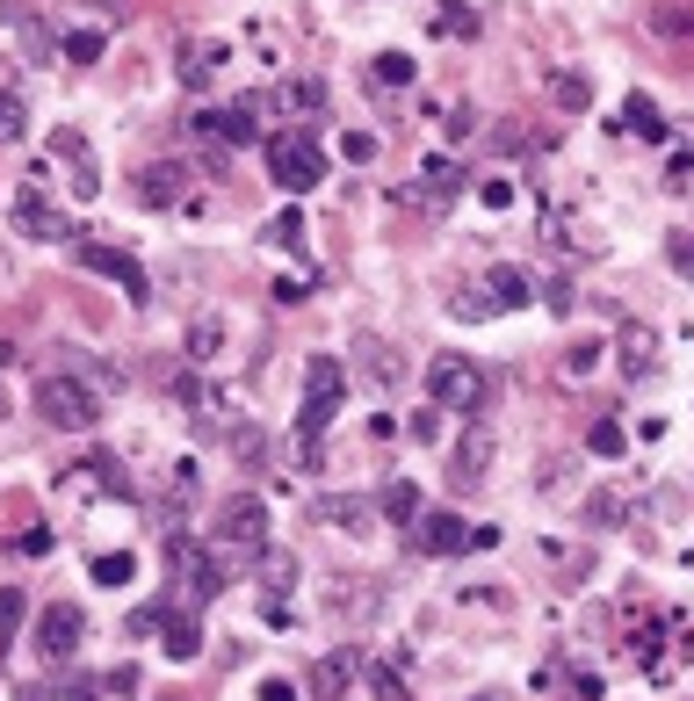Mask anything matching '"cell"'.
<instances>
[{"instance_id":"cell-35","label":"cell","mask_w":694,"mask_h":701,"mask_svg":"<svg viewBox=\"0 0 694 701\" xmlns=\"http://www.w3.org/2000/svg\"><path fill=\"white\" fill-rule=\"evenodd\" d=\"M210 72H217V52H189V66H181V80H189V88H210Z\"/></svg>"},{"instance_id":"cell-7","label":"cell","mask_w":694,"mask_h":701,"mask_svg":"<svg viewBox=\"0 0 694 701\" xmlns=\"http://www.w3.org/2000/svg\"><path fill=\"white\" fill-rule=\"evenodd\" d=\"M72 253H80V268H94V275H109V282H116V290H123L131 304H145V297H153V275H145V268L131 261L123 246H109V239H80Z\"/></svg>"},{"instance_id":"cell-37","label":"cell","mask_w":694,"mask_h":701,"mask_svg":"<svg viewBox=\"0 0 694 701\" xmlns=\"http://www.w3.org/2000/svg\"><path fill=\"white\" fill-rule=\"evenodd\" d=\"M268 239H276V246H296V239H304V217H296V211H282L276 225H268Z\"/></svg>"},{"instance_id":"cell-18","label":"cell","mask_w":694,"mask_h":701,"mask_svg":"<svg viewBox=\"0 0 694 701\" xmlns=\"http://www.w3.org/2000/svg\"><path fill=\"white\" fill-rule=\"evenodd\" d=\"M623 131H637L643 145H665V116H659V102H651V94H629V102H623Z\"/></svg>"},{"instance_id":"cell-16","label":"cell","mask_w":694,"mask_h":701,"mask_svg":"<svg viewBox=\"0 0 694 701\" xmlns=\"http://www.w3.org/2000/svg\"><path fill=\"white\" fill-rule=\"evenodd\" d=\"M52 152H58V159H72V195H102V174H94V152H87L80 131H66Z\"/></svg>"},{"instance_id":"cell-2","label":"cell","mask_w":694,"mask_h":701,"mask_svg":"<svg viewBox=\"0 0 694 701\" xmlns=\"http://www.w3.org/2000/svg\"><path fill=\"white\" fill-rule=\"evenodd\" d=\"M427 398L441 412H485V369L470 354H434L427 362Z\"/></svg>"},{"instance_id":"cell-21","label":"cell","mask_w":694,"mask_h":701,"mask_svg":"<svg viewBox=\"0 0 694 701\" xmlns=\"http://www.w3.org/2000/svg\"><path fill=\"white\" fill-rule=\"evenodd\" d=\"M419 181H427V203H449L456 189H463V167H456V159H427V167H419Z\"/></svg>"},{"instance_id":"cell-3","label":"cell","mask_w":694,"mask_h":701,"mask_svg":"<svg viewBox=\"0 0 694 701\" xmlns=\"http://www.w3.org/2000/svg\"><path fill=\"white\" fill-rule=\"evenodd\" d=\"M36 412L52 427H72V434H87V427L102 420V405H94V391L80 384V376H66V369H52V376H36Z\"/></svg>"},{"instance_id":"cell-19","label":"cell","mask_w":694,"mask_h":701,"mask_svg":"<svg viewBox=\"0 0 694 701\" xmlns=\"http://www.w3.org/2000/svg\"><path fill=\"white\" fill-rule=\"evenodd\" d=\"M485 297H492V312H520V304H528V275H520V268H492Z\"/></svg>"},{"instance_id":"cell-5","label":"cell","mask_w":694,"mask_h":701,"mask_svg":"<svg viewBox=\"0 0 694 701\" xmlns=\"http://www.w3.org/2000/svg\"><path fill=\"white\" fill-rule=\"evenodd\" d=\"M167 564H174V586H189L195 608L225 593V557H210L195 535H174V543H167Z\"/></svg>"},{"instance_id":"cell-43","label":"cell","mask_w":694,"mask_h":701,"mask_svg":"<svg viewBox=\"0 0 694 701\" xmlns=\"http://www.w3.org/2000/svg\"><path fill=\"white\" fill-rule=\"evenodd\" d=\"M8 362H15V348H8V340H0V369H8Z\"/></svg>"},{"instance_id":"cell-10","label":"cell","mask_w":694,"mask_h":701,"mask_svg":"<svg viewBox=\"0 0 694 701\" xmlns=\"http://www.w3.org/2000/svg\"><path fill=\"white\" fill-rule=\"evenodd\" d=\"M260 102H232V109H203V116H195V138H217V145H232V152H239V145H254L260 138Z\"/></svg>"},{"instance_id":"cell-4","label":"cell","mask_w":694,"mask_h":701,"mask_svg":"<svg viewBox=\"0 0 694 701\" xmlns=\"http://www.w3.org/2000/svg\"><path fill=\"white\" fill-rule=\"evenodd\" d=\"M268 181H276V189H290V195L318 189V181H326V152H318L304 131H296V138L282 131V138H268Z\"/></svg>"},{"instance_id":"cell-33","label":"cell","mask_w":694,"mask_h":701,"mask_svg":"<svg viewBox=\"0 0 694 701\" xmlns=\"http://www.w3.org/2000/svg\"><path fill=\"white\" fill-rule=\"evenodd\" d=\"M217 340H225V333H217V318H195V326H189V362H210Z\"/></svg>"},{"instance_id":"cell-24","label":"cell","mask_w":694,"mask_h":701,"mask_svg":"<svg viewBox=\"0 0 694 701\" xmlns=\"http://www.w3.org/2000/svg\"><path fill=\"white\" fill-rule=\"evenodd\" d=\"M377 507H383V513H391V521H405V528H413V521H419V513H427V507H419V491H413V485H405V477H399V485H383V499H377Z\"/></svg>"},{"instance_id":"cell-15","label":"cell","mask_w":694,"mask_h":701,"mask_svg":"<svg viewBox=\"0 0 694 701\" xmlns=\"http://www.w3.org/2000/svg\"><path fill=\"white\" fill-rule=\"evenodd\" d=\"M312 521H326V528H369V499H347V491H318L312 499Z\"/></svg>"},{"instance_id":"cell-13","label":"cell","mask_w":694,"mask_h":701,"mask_svg":"<svg viewBox=\"0 0 694 701\" xmlns=\"http://www.w3.org/2000/svg\"><path fill=\"white\" fill-rule=\"evenodd\" d=\"M485 471H492V434L485 427H470L463 441H456V485H485Z\"/></svg>"},{"instance_id":"cell-42","label":"cell","mask_w":694,"mask_h":701,"mask_svg":"<svg viewBox=\"0 0 694 701\" xmlns=\"http://www.w3.org/2000/svg\"><path fill=\"white\" fill-rule=\"evenodd\" d=\"M260 701H296V687L290 680H268V687H260Z\"/></svg>"},{"instance_id":"cell-29","label":"cell","mask_w":694,"mask_h":701,"mask_svg":"<svg viewBox=\"0 0 694 701\" xmlns=\"http://www.w3.org/2000/svg\"><path fill=\"white\" fill-rule=\"evenodd\" d=\"M22 131H30V109H22V94H0V145H15Z\"/></svg>"},{"instance_id":"cell-44","label":"cell","mask_w":694,"mask_h":701,"mask_svg":"<svg viewBox=\"0 0 694 701\" xmlns=\"http://www.w3.org/2000/svg\"><path fill=\"white\" fill-rule=\"evenodd\" d=\"M478 701H492V694H478Z\"/></svg>"},{"instance_id":"cell-36","label":"cell","mask_w":694,"mask_h":701,"mask_svg":"<svg viewBox=\"0 0 694 701\" xmlns=\"http://www.w3.org/2000/svg\"><path fill=\"white\" fill-rule=\"evenodd\" d=\"M159 622H167V600H153V608L131 614V636H159Z\"/></svg>"},{"instance_id":"cell-12","label":"cell","mask_w":694,"mask_h":701,"mask_svg":"<svg viewBox=\"0 0 694 701\" xmlns=\"http://www.w3.org/2000/svg\"><path fill=\"white\" fill-rule=\"evenodd\" d=\"M355 369H362L377 391H399V384H405L399 348H391V340H377V333H355Z\"/></svg>"},{"instance_id":"cell-9","label":"cell","mask_w":694,"mask_h":701,"mask_svg":"<svg viewBox=\"0 0 694 701\" xmlns=\"http://www.w3.org/2000/svg\"><path fill=\"white\" fill-rule=\"evenodd\" d=\"M8 217H15L22 239H80V231H66V217L44 203V181H22L15 203H8Z\"/></svg>"},{"instance_id":"cell-41","label":"cell","mask_w":694,"mask_h":701,"mask_svg":"<svg viewBox=\"0 0 694 701\" xmlns=\"http://www.w3.org/2000/svg\"><path fill=\"white\" fill-rule=\"evenodd\" d=\"M629 651H637V658H659V622H643V630H637V644H629Z\"/></svg>"},{"instance_id":"cell-1","label":"cell","mask_w":694,"mask_h":701,"mask_svg":"<svg viewBox=\"0 0 694 701\" xmlns=\"http://www.w3.org/2000/svg\"><path fill=\"white\" fill-rule=\"evenodd\" d=\"M340 391H347L340 362H333V354H312V362H304V405H296V441H304V449H318V434L340 420Z\"/></svg>"},{"instance_id":"cell-38","label":"cell","mask_w":694,"mask_h":701,"mask_svg":"<svg viewBox=\"0 0 694 701\" xmlns=\"http://www.w3.org/2000/svg\"><path fill=\"white\" fill-rule=\"evenodd\" d=\"M405 427H413V441H434V434H441V412H434V405H427V412H413V420H405Z\"/></svg>"},{"instance_id":"cell-11","label":"cell","mask_w":694,"mask_h":701,"mask_svg":"<svg viewBox=\"0 0 694 701\" xmlns=\"http://www.w3.org/2000/svg\"><path fill=\"white\" fill-rule=\"evenodd\" d=\"M80 636H87V622H80V608H66V600L36 614V651H44L52 666H58V658H72V651H80Z\"/></svg>"},{"instance_id":"cell-39","label":"cell","mask_w":694,"mask_h":701,"mask_svg":"<svg viewBox=\"0 0 694 701\" xmlns=\"http://www.w3.org/2000/svg\"><path fill=\"white\" fill-rule=\"evenodd\" d=\"M340 152H347V159H377V138H369V131H347Z\"/></svg>"},{"instance_id":"cell-6","label":"cell","mask_w":694,"mask_h":701,"mask_svg":"<svg viewBox=\"0 0 694 701\" xmlns=\"http://www.w3.org/2000/svg\"><path fill=\"white\" fill-rule=\"evenodd\" d=\"M217 543L239 550V564L268 550V507H260L254 491H232L225 507H217Z\"/></svg>"},{"instance_id":"cell-17","label":"cell","mask_w":694,"mask_h":701,"mask_svg":"<svg viewBox=\"0 0 694 701\" xmlns=\"http://www.w3.org/2000/svg\"><path fill=\"white\" fill-rule=\"evenodd\" d=\"M181 181H189V174L159 159V167H145V174H138V195L153 203V211H174V203H181Z\"/></svg>"},{"instance_id":"cell-28","label":"cell","mask_w":694,"mask_h":701,"mask_svg":"<svg viewBox=\"0 0 694 701\" xmlns=\"http://www.w3.org/2000/svg\"><path fill=\"white\" fill-rule=\"evenodd\" d=\"M586 449H593V456H623V449H629V434H623L615 420H593V427H586Z\"/></svg>"},{"instance_id":"cell-34","label":"cell","mask_w":694,"mask_h":701,"mask_svg":"<svg viewBox=\"0 0 694 701\" xmlns=\"http://www.w3.org/2000/svg\"><path fill=\"white\" fill-rule=\"evenodd\" d=\"M557 102H564V109H586V102H593V88L579 80V72H557Z\"/></svg>"},{"instance_id":"cell-31","label":"cell","mask_w":694,"mask_h":701,"mask_svg":"<svg viewBox=\"0 0 694 701\" xmlns=\"http://www.w3.org/2000/svg\"><path fill=\"white\" fill-rule=\"evenodd\" d=\"M369 694H377V701H413V694H405V672H399V666H369Z\"/></svg>"},{"instance_id":"cell-30","label":"cell","mask_w":694,"mask_h":701,"mask_svg":"<svg viewBox=\"0 0 694 701\" xmlns=\"http://www.w3.org/2000/svg\"><path fill=\"white\" fill-rule=\"evenodd\" d=\"M651 362H659V354H651V333H623V369L629 376H651Z\"/></svg>"},{"instance_id":"cell-40","label":"cell","mask_w":694,"mask_h":701,"mask_svg":"<svg viewBox=\"0 0 694 701\" xmlns=\"http://www.w3.org/2000/svg\"><path fill=\"white\" fill-rule=\"evenodd\" d=\"M22 557H52V528H30L22 535Z\"/></svg>"},{"instance_id":"cell-20","label":"cell","mask_w":694,"mask_h":701,"mask_svg":"<svg viewBox=\"0 0 694 701\" xmlns=\"http://www.w3.org/2000/svg\"><path fill=\"white\" fill-rule=\"evenodd\" d=\"M318 102H326V94H318V80H282V88L260 94V109H290V116H296V109H318Z\"/></svg>"},{"instance_id":"cell-22","label":"cell","mask_w":694,"mask_h":701,"mask_svg":"<svg viewBox=\"0 0 694 701\" xmlns=\"http://www.w3.org/2000/svg\"><path fill=\"white\" fill-rule=\"evenodd\" d=\"M347 672H355V658H318V666H312V701H340Z\"/></svg>"},{"instance_id":"cell-27","label":"cell","mask_w":694,"mask_h":701,"mask_svg":"<svg viewBox=\"0 0 694 701\" xmlns=\"http://www.w3.org/2000/svg\"><path fill=\"white\" fill-rule=\"evenodd\" d=\"M623 513H629V491H593V499H586V521L593 528H615Z\"/></svg>"},{"instance_id":"cell-8","label":"cell","mask_w":694,"mask_h":701,"mask_svg":"<svg viewBox=\"0 0 694 701\" xmlns=\"http://www.w3.org/2000/svg\"><path fill=\"white\" fill-rule=\"evenodd\" d=\"M405 535H413V550H419V557H456V550H470V543H478V528H470L463 513H449V507L419 513V521L405 528Z\"/></svg>"},{"instance_id":"cell-25","label":"cell","mask_w":694,"mask_h":701,"mask_svg":"<svg viewBox=\"0 0 694 701\" xmlns=\"http://www.w3.org/2000/svg\"><path fill=\"white\" fill-rule=\"evenodd\" d=\"M87 572H94V586H131V572H138V564H131V550H102Z\"/></svg>"},{"instance_id":"cell-14","label":"cell","mask_w":694,"mask_h":701,"mask_svg":"<svg viewBox=\"0 0 694 701\" xmlns=\"http://www.w3.org/2000/svg\"><path fill=\"white\" fill-rule=\"evenodd\" d=\"M159 636H167V644H159V651H167L174 666H189L195 651H203V622H195V614H181V608H167V622H159Z\"/></svg>"},{"instance_id":"cell-26","label":"cell","mask_w":694,"mask_h":701,"mask_svg":"<svg viewBox=\"0 0 694 701\" xmlns=\"http://www.w3.org/2000/svg\"><path fill=\"white\" fill-rule=\"evenodd\" d=\"M22 622H30V593H22V586H8V593H0V644H15Z\"/></svg>"},{"instance_id":"cell-23","label":"cell","mask_w":694,"mask_h":701,"mask_svg":"<svg viewBox=\"0 0 694 701\" xmlns=\"http://www.w3.org/2000/svg\"><path fill=\"white\" fill-rule=\"evenodd\" d=\"M58 52H66V66H94V58L109 52V36H102V30H66V44H58Z\"/></svg>"},{"instance_id":"cell-32","label":"cell","mask_w":694,"mask_h":701,"mask_svg":"<svg viewBox=\"0 0 694 701\" xmlns=\"http://www.w3.org/2000/svg\"><path fill=\"white\" fill-rule=\"evenodd\" d=\"M369 72H377L383 88H405V80H413V58H405V52H377V66H369Z\"/></svg>"}]
</instances>
